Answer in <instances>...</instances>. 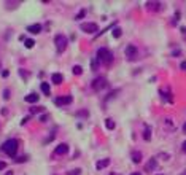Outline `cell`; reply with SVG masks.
<instances>
[{
  "label": "cell",
  "mask_w": 186,
  "mask_h": 175,
  "mask_svg": "<svg viewBox=\"0 0 186 175\" xmlns=\"http://www.w3.org/2000/svg\"><path fill=\"white\" fill-rule=\"evenodd\" d=\"M132 161H134L135 164L140 162V161H142V154L138 153V151H134V153H132Z\"/></svg>",
  "instance_id": "2e32d148"
},
{
  "label": "cell",
  "mask_w": 186,
  "mask_h": 175,
  "mask_svg": "<svg viewBox=\"0 0 186 175\" xmlns=\"http://www.w3.org/2000/svg\"><path fill=\"white\" fill-rule=\"evenodd\" d=\"M105 126H107V129H110V131H113L116 124H115V121H113L111 118H107V119H105Z\"/></svg>",
  "instance_id": "5bb4252c"
},
{
  "label": "cell",
  "mask_w": 186,
  "mask_h": 175,
  "mask_svg": "<svg viewBox=\"0 0 186 175\" xmlns=\"http://www.w3.org/2000/svg\"><path fill=\"white\" fill-rule=\"evenodd\" d=\"M183 131L186 132V123H184V126H183Z\"/></svg>",
  "instance_id": "f546056e"
},
{
  "label": "cell",
  "mask_w": 186,
  "mask_h": 175,
  "mask_svg": "<svg viewBox=\"0 0 186 175\" xmlns=\"http://www.w3.org/2000/svg\"><path fill=\"white\" fill-rule=\"evenodd\" d=\"M81 173V169H75V170H72V172H69L67 175H80Z\"/></svg>",
  "instance_id": "7402d4cb"
},
{
  "label": "cell",
  "mask_w": 186,
  "mask_h": 175,
  "mask_svg": "<svg viewBox=\"0 0 186 175\" xmlns=\"http://www.w3.org/2000/svg\"><path fill=\"white\" fill-rule=\"evenodd\" d=\"M51 81L54 83V85H61V83L64 81L62 73H53V75H51Z\"/></svg>",
  "instance_id": "9c48e42d"
},
{
  "label": "cell",
  "mask_w": 186,
  "mask_h": 175,
  "mask_svg": "<svg viewBox=\"0 0 186 175\" xmlns=\"http://www.w3.org/2000/svg\"><path fill=\"white\" fill-rule=\"evenodd\" d=\"M137 56H138V50L134 46V45H127L126 46V58L129 61H135Z\"/></svg>",
  "instance_id": "8992f818"
},
{
  "label": "cell",
  "mask_w": 186,
  "mask_h": 175,
  "mask_svg": "<svg viewBox=\"0 0 186 175\" xmlns=\"http://www.w3.org/2000/svg\"><path fill=\"white\" fill-rule=\"evenodd\" d=\"M56 154H67L69 153V145L67 143H61V145H57L56 146V151H54Z\"/></svg>",
  "instance_id": "ba28073f"
},
{
  "label": "cell",
  "mask_w": 186,
  "mask_h": 175,
  "mask_svg": "<svg viewBox=\"0 0 186 175\" xmlns=\"http://www.w3.org/2000/svg\"><path fill=\"white\" fill-rule=\"evenodd\" d=\"M183 151H184V153H186V140H184V142H183Z\"/></svg>",
  "instance_id": "f1b7e54d"
},
{
  "label": "cell",
  "mask_w": 186,
  "mask_h": 175,
  "mask_svg": "<svg viewBox=\"0 0 186 175\" xmlns=\"http://www.w3.org/2000/svg\"><path fill=\"white\" fill-rule=\"evenodd\" d=\"M159 175H162V173H159Z\"/></svg>",
  "instance_id": "836d02e7"
},
{
  "label": "cell",
  "mask_w": 186,
  "mask_h": 175,
  "mask_svg": "<svg viewBox=\"0 0 186 175\" xmlns=\"http://www.w3.org/2000/svg\"><path fill=\"white\" fill-rule=\"evenodd\" d=\"M38 94H35V93H32V94H29V96H26V102L27 104H35V102H38Z\"/></svg>",
  "instance_id": "30bf717a"
},
{
  "label": "cell",
  "mask_w": 186,
  "mask_h": 175,
  "mask_svg": "<svg viewBox=\"0 0 186 175\" xmlns=\"http://www.w3.org/2000/svg\"><path fill=\"white\" fill-rule=\"evenodd\" d=\"M85 13H86L85 10H81V11H80V13H78V14L75 16V19H81V18H83V16H85Z\"/></svg>",
  "instance_id": "603a6c76"
},
{
  "label": "cell",
  "mask_w": 186,
  "mask_h": 175,
  "mask_svg": "<svg viewBox=\"0 0 186 175\" xmlns=\"http://www.w3.org/2000/svg\"><path fill=\"white\" fill-rule=\"evenodd\" d=\"M42 91H43L45 94H48V96H49V93H51V88H49V85H48V83H42Z\"/></svg>",
  "instance_id": "e0dca14e"
},
{
  "label": "cell",
  "mask_w": 186,
  "mask_h": 175,
  "mask_svg": "<svg viewBox=\"0 0 186 175\" xmlns=\"http://www.w3.org/2000/svg\"><path fill=\"white\" fill-rule=\"evenodd\" d=\"M3 99H10V91H8V89L3 91Z\"/></svg>",
  "instance_id": "cb8c5ba5"
},
{
  "label": "cell",
  "mask_w": 186,
  "mask_h": 175,
  "mask_svg": "<svg viewBox=\"0 0 186 175\" xmlns=\"http://www.w3.org/2000/svg\"><path fill=\"white\" fill-rule=\"evenodd\" d=\"M180 67H181L183 70H186V61H184V62H181V66H180Z\"/></svg>",
  "instance_id": "83f0119b"
},
{
  "label": "cell",
  "mask_w": 186,
  "mask_h": 175,
  "mask_svg": "<svg viewBox=\"0 0 186 175\" xmlns=\"http://www.w3.org/2000/svg\"><path fill=\"white\" fill-rule=\"evenodd\" d=\"M6 167V162H3V161H0V170H3Z\"/></svg>",
  "instance_id": "484cf974"
},
{
  "label": "cell",
  "mask_w": 186,
  "mask_h": 175,
  "mask_svg": "<svg viewBox=\"0 0 186 175\" xmlns=\"http://www.w3.org/2000/svg\"><path fill=\"white\" fill-rule=\"evenodd\" d=\"M113 37H115V38H119V37H121V29H119V27H115V29H113Z\"/></svg>",
  "instance_id": "d6986e66"
},
{
  "label": "cell",
  "mask_w": 186,
  "mask_h": 175,
  "mask_svg": "<svg viewBox=\"0 0 186 175\" xmlns=\"http://www.w3.org/2000/svg\"><path fill=\"white\" fill-rule=\"evenodd\" d=\"M143 139L148 142L151 139V129H150V126H145V134H143Z\"/></svg>",
  "instance_id": "9a60e30c"
},
{
  "label": "cell",
  "mask_w": 186,
  "mask_h": 175,
  "mask_svg": "<svg viewBox=\"0 0 186 175\" xmlns=\"http://www.w3.org/2000/svg\"><path fill=\"white\" fill-rule=\"evenodd\" d=\"M131 175H140V173H137V172H135V173H131Z\"/></svg>",
  "instance_id": "1f68e13d"
},
{
  "label": "cell",
  "mask_w": 186,
  "mask_h": 175,
  "mask_svg": "<svg viewBox=\"0 0 186 175\" xmlns=\"http://www.w3.org/2000/svg\"><path fill=\"white\" fill-rule=\"evenodd\" d=\"M16 161H18V162H26V161H27V156H21V158H18Z\"/></svg>",
  "instance_id": "d4e9b609"
},
{
  "label": "cell",
  "mask_w": 186,
  "mask_h": 175,
  "mask_svg": "<svg viewBox=\"0 0 186 175\" xmlns=\"http://www.w3.org/2000/svg\"><path fill=\"white\" fill-rule=\"evenodd\" d=\"M72 100H73V97H72V96H64V97H57V99L54 100V102H56V105L64 107V105L72 104Z\"/></svg>",
  "instance_id": "52a82bcc"
},
{
  "label": "cell",
  "mask_w": 186,
  "mask_h": 175,
  "mask_svg": "<svg viewBox=\"0 0 186 175\" xmlns=\"http://www.w3.org/2000/svg\"><path fill=\"white\" fill-rule=\"evenodd\" d=\"M80 27H81V30L86 32V34H96L99 30V26L96 22H83Z\"/></svg>",
  "instance_id": "5b68a950"
},
{
  "label": "cell",
  "mask_w": 186,
  "mask_h": 175,
  "mask_svg": "<svg viewBox=\"0 0 186 175\" xmlns=\"http://www.w3.org/2000/svg\"><path fill=\"white\" fill-rule=\"evenodd\" d=\"M108 164H110V159H108V158H107V159H102V161H97L96 169H97V170H102V169H105Z\"/></svg>",
  "instance_id": "8fae6325"
},
{
  "label": "cell",
  "mask_w": 186,
  "mask_h": 175,
  "mask_svg": "<svg viewBox=\"0 0 186 175\" xmlns=\"http://www.w3.org/2000/svg\"><path fill=\"white\" fill-rule=\"evenodd\" d=\"M6 175H13V170H11V172H8V173H6Z\"/></svg>",
  "instance_id": "4dcf8cb0"
},
{
  "label": "cell",
  "mask_w": 186,
  "mask_h": 175,
  "mask_svg": "<svg viewBox=\"0 0 186 175\" xmlns=\"http://www.w3.org/2000/svg\"><path fill=\"white\" fill-rule=\"evenodd\" d=\"M18 140L16 139H10V140H6L3 145H2V150L8 154V156H11V158H14V154L18 151Z\"/></svg>",
  "instance_id": "7a4b0ae2"
},
{
  "label": "cell",
  "mask_w": 186,
  "mask_h": 175,
  "mask_svg": "<svg viewBox=\"0 0 186 175\" xmlns=\"http://www.w3.org/2000/svg\"><path fill=\"white\" fill-rule=\"evenodd\" d=\"M54 43H56V48H57V53H62V51H65L69 40L64 34H57L54 37Z\"/></svg>",
  "instance_id": "3957f363"
},
{
  "label": "cell",
  "mask_w": 186,
  "mask_h": 175,
  "mask_svg": "<svg viewBox=\"0 0 186 175\" xmlns=\"http://www.w3.org/2000/svg\"><path fill=\"white\" fill-rule=\"evenodd\" d=\"M97 61L100 64H104V66H110V64L113 62V53L107 48H100L97 51Z\"/></svg>",
  "instance_id": "6da1fadb"
},
{
  "label": "cell",
  "mask_w": 186,
  "mask_h": 175,
  "mask_svg": "<svg viewBox=\"0 0 186 175\" xmlns=\"http://www.w3.org/2000/svg\"><path fill=\"white\" fill-rule=\"evenodd\" d=\"M29 119H30V118H29V116H26V118H24V119H22V121H21V124H26V123H27V121H29Z\"/></svg>",
  "instance_id": "4316f807"
},
{
  "label": "cell",
  "mask_w": 186,
  "mask_h": 175,
  "mask_svg": "<svg viewBox=\"0 0 186 175\" xmlns=\"http://www.w3.org/2000/svg\"><path fill=\"white\" fill-rule=\"evenodd\" d=\"M73 73H75V75H81V73H83V69H81L80 66H75V67H73Z\"/></svg>",
  "instance_id": "ffe728a7"
},
{
  "label": "cell",
  "mask_w": 186,
  "mask_h": 175,
  "mask_svg": "<svg viewBox=\"0 0 186 175\" xmlns=\"http://www.w3.org/2000/svg\"><path fill=\"white\" fill-rule=\"evenodd\" d=\"M43 110H45L43 107H37V108L32 107V108H30V112H32V113H38V112H43Z\"/></svg>",
  "instance_id": "44dd1931"
},
{
  "label": "cell",
  "mask_w": 186,
  "mask_h": 175,
  "mask_svg": "<svg viewBox=\"0 0 186 175\" xmlns=\"http://www.w3.org/2000/svg\"><path fill=\"white\" fill-rule=\"evenodd\" d=\"M105 88H107V80L104 77H99L92 81V89H94L96 93H100V91L105 89Z\"/></svg>",
  "instance_id": "277c9868"
},
{
  "label": "cell",
  "mask_w": 186,
  "mask_h": 175,
  "mask_svg": "<svg viewBox=\"0 0 186 175\" xmlns=\"http://www.w3.org/2000/svg\"><path fill=\"white\" fill-rule=\"evenodd\" d=\"M156 165H157V162H156V159H154V158H151L150 161H148V164H146V167H145V169H146V170H150V172H151V170H153V169L156 167Z\"/></svg>",
  "instance_id": "4fadbf2b"
},
{
  "label": "cell",
  "mask_w": 186,
  "mask_h": 175,
  "mask_svg": "<svg viewBox=\"0 0 186 175\" xmlns=\"http://www.w3.org/2000/svg\"><path fill=\"white\" fill-rule=\"evenodd\" d=\"M183 175H186V172H184V173H183Z\"/></svg>",
  "instance_id": "d6a6232c"
},
{
  "label": "cell",
  "mask_w": 186,
  "mask_h": 175,
  "mask_svg": "<svg viewBox=\"0 0 186 175\" xmlns=\"http://www.w3.org/2000/svg\"><path fill=\"white\" fill-rule=\"evenodd\" d=\"M27 30H29L30 34H38V32L42 30V26H40V24H32V26L27 27Z\"/></svg>",
  "instance_id": "7c38bea8"
},
{
  "label": "cell",
  "mask_w": 186,
  "mask_h": 175,
  "mask_svg": "<svg viewBox=\"0 0 186 175\" xmlns=\"http://www.w3.org/2000/svg\"><path fill=\"white\" fill-rule=\"evenodd\" d=\"M34 40L32 38H27V40H24V45H26V48H34Z\"/></svg>",
  "instance_id": "ac0fdd59"
}]
</instances>
